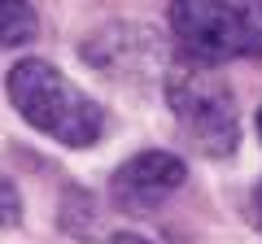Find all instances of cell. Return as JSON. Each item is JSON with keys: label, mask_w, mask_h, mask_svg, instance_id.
<instances>
[{"label": "cell", "mask_w": 262, "mask_h": 244, "mask_svg": "<svg viewBox=\"0 0 262 244\" xmlns=\"http://www.w3.org/2000/svg\"><path fill=\"white\" fill-rule=\"evenodd\" d=\"M184 179H188V166L175 153L149 149V153H136L131 161L118 166V175H114V197L127 209H149V205H158L162 197L179 192Z\"/></svg>", "instance_id": "obj_5"}, {"label": "cell", "mask_w": 262, "mask_h": 244, "mask_svg": "<svg viewBox=\"0 0 262 244\" xmlns=\"http://www.w3.org/2000/svg\"><path fill=\"white\" fill-rule=\"evenodd\" d=\"M110 244H153V240H144V235H136V231H118Z\"/></svg>", "instance_id": "obj_9"}, {"label": "cell", "mask_w": 262, "mask_h": 244, "mask_svg": "<svg viewBox=\"0 0 262 244\" xmlns=\"http://www.w3.org/2000/svg\"><path fill=\"white\" fill-rule=\"evenodd\" d=\"M170 31L188 53L206 57V61H227L245 53L241 22L227 0H175L170 5Z\"/></svg>", "instance_id": "obj_3"}, {"label": "cell", "mask_w": 262, "mask_h": 244, "mask_svg": "<svg viewBox=\"0 0 262 244\" xmlns=\"http://www.w3.org/2000/svg\"><path fill=\"white\" fill-rule=\"evenodd\" d=\"M18 218H22V197L9 179L0 175V227H18Z\"/></svg>", "instance_id": "obj_8"}, {"label": "cell", "mask_w": 262, "mask_h": 244, "mask_svg": "<svg viewBox=\"0 0 262 244\" xmlns=\"http://www.w3.org/2000/svg\"><path fill=\"white\" fill-rule=\"evenodd\" d=\"M35 31H39V22H35V9L27 0H0V48L31 44Z\"/></svg>", "instance_id": "obj_6"}, {"label": "cell", "mask_w": 262, "mask_h": 244, "mask_svg": "<svg viewBox=\"0 0 262 244\" xmlns=\"http://www.w3.org/2000/svg\"><path fill=\"white\" fill-rule=\"evenodd\" d=\"M253 209L262 214V183H258V192H253Z\"/></svg>", "instance_id": "obj_10"}, {"label": "cell", "mask_w": 262, "mask_h": 244, "mask_svg": "<svg viewBox=\"0 0 262 244\" xmlns=\"http://www.w3.org/2000/svg\"><path fill=\"white\" fill-rule=\"evenodd\" d=\"M258 135H262V109H258Z\"/></svg>", "instance_id": "obj_11"}, {"label": "cell", "mask_w": 262, "mask_h": 244, "mask_svg": "<svg viewBox=\"0 0 262 244\" xmlns=\"http://www.w3.org/2000/svg\"><path fill=\"white\" fill-rule=\"evenodd\" d=\"M83 61H92L96 70H105L110 79H162L158 70H170L166 53H162L158 35L144 27H105L83 44Z\"/></svg>", "instance_id": "obj_4"}, {"label": "cell", "mask_w": 262, "mask_h": 244, "mask_svg": "<svg viewBox=\"0 0 262 244\" xmlns=\"http://www.w3.org/2000/svg\"><path fill=\"white\" fill-rule=\"evenodd\" d=\"M227 5L236 9L245 53H249V57H262V0H227Z\"/></svg>", "instance_id": "obj_7"}, {"label": "cell", "mask_w": 262, "mask_h": 244, "mask_svg": "<svg viewBox=\"0 0 262 244\" xmlns=\"http://www.w3.org/2000/svg\"><path fill=\"white\" fill-rule=\"evenodd\" d=\"M258 227H262V214H258Z\"/></svg>", "instance_id": "obj_12"}, {"label": "cell", "mask_w": 262, "mask_h": 244, "mask_svg": "<svg viewBox=\"0 0 262 244\" xmlns=\"http://www.w3.org/2000/svg\"><path fill=\"white\" fill-rule=\"evenodd\" d=\"M162 87H166L179 131L206 157H232L241 144V118L223 79L210 75L206 66H170Z\"/></svg>", "instance_id": "obj_2"}, {"label": "cell", "mask_w": 262, "mask_h": 244, "mask_svg": "<svg viewBox=\"0 0 262 244\" xmlns=\"http://www.w3.org/2000/svg\"><path fill=\"white\" fill-rule=\"evenodd\" d=\"M9 101L35 131L66 149H92L105 135V109L88 92H79L53 61H18L9 70Z\"/></svg>", "instance_id": "obj_1"}]
</instances>
